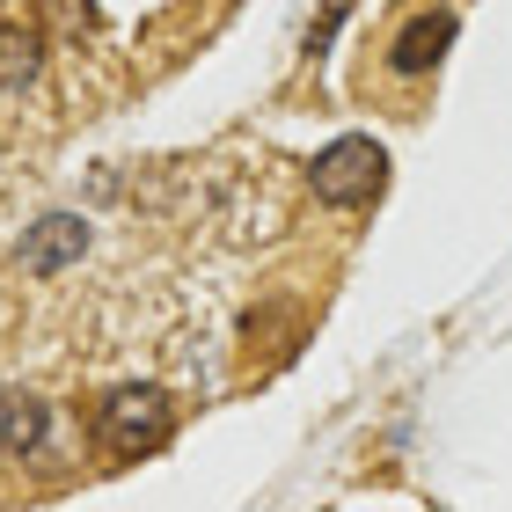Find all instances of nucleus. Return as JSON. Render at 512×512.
Returning a JSON list of instances; mask_svg holds the SVG:
<instances>
[{"instance_id":"obj_3","label":"nucleus","mask_w":512,"mask_h":512,"mask_svg":"<svg viewBox=\"0 0 512 512\" xmlns=\"http://www.w3.org/2000/svg\"><path fill=\"white\" fill-rule=\"evenodd\" d=\"M454 30H461L454 8H417V15H403V22H395V37L381 44L388 81H425V74H439V59H447Z\"/></svg>"},{"instance_id":"obj_2","label":"nucleus","mask_w":512,"mask_h":512,"mask_svg":"<svg viewBox=\"0 0 512 512\" xmlns=\"http://www.w3.org/2000/svg\"><path fill=\"white\" fill-rule=\"evenodd\" d=\"M308 191H315V205H330V213H359V205H374V198L388 191V154H381V139H366V132L330 139V147L308 161Z\"/></svg>"},{"instance_id":"obj_6","label":"nucleus","mask_w":512,"mask_h":512,"mask_svg":"<svg viewBox=\"0 0 512 512\" xmlns=\"http://www.w3.org/2000/svg\"><path fill=\"white\" fill-rule=\"evenodd\" d=\"M44 74V30L37 22H0V103L22 96Z\"/></svg>"},{"instance_id":"obj_4","label":"nucleus","mask_w":512,"mask_h":512,"mask_svg":"<svg viewBox=\"0 0 512 512\" xmlns=\"http://www.w3.org/2000/svg\"><path fill=\"white\" fill-rule=\"evenodd\" d=\"M88 256V220L74 213H44L30 235H22V271L30 278H59L66 264H81Z\"/></svg>"},{"instance_id":"obj_5","label":"nucleus","mask_w":512,"mask_h":512,"mask_svg":"<svg viewBox=\"0 0 512 512\" xmlns=\"http://www.w3.org/2000/svg\"><path fill=\"white\" fill-rule=\"evenodd\" d=\"M44 432H52V410H44V395H30V388H0V454H8V461L37 454Z\"/></svg>"},{"instance_id":"obj_1","label":"nucleus","mask_w":512,"mask_h":512,"mask_svg":"<svg viewBox=\"0 0 512 512\" xmlns=\"http://www.w3.org/2000/svg\"><path fill=\"white\" fill-rule=\"evenodd\" d=\"M88 432H96V454L103 461H139V454H154V447H169V432H176V403H169V388H110L96 417H88Z\"/></svg>"},{"instance_id":"obj_8","label":"nucleus","mask_w":512,"mask_h":512,"mask_svg":"<svg viewBox=\"0 0 512 512\" xmlns=\"http://www.w3.org/2000/svg\"><path fill=\"white\" fill-rule=\"evenodd\" d=\"M344 8H352V0H322V22L308 30V59H322V52H330V37H337V22H344Z\"/></svg>"},{"instance_id":"obj_7","label":"nucleus","mask_w":512,"mask_h":512,"mask_svg":"<svg viewBox=\"0 0 512 512\" xmlns=\"http://www.w3.org/2000/svg\"><path fill=\"white\" fill-rule=\"evenodd\" d=\"M198 0H183V8H161L154 22H147V30H139V52H147L154 66H169L176 59V44H183V30H198Z\"/></svg>"}]
</instances>
